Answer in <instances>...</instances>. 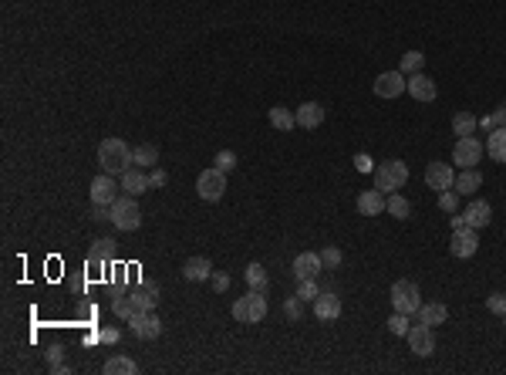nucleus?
Masks as SVG:
<instances>
[{"instance_id": "1", "label": "nucleus", "mask_w": 506, "mask_h": 375, "mask_svg": "<svg viewBox=\"0 0 506 375\" xmlns=\"http://www.w3.org/2000/svg\"><path fill=\"white\" fill-rule=\"evenodd\" d=\"M98 163H102V172H108V176H122L128 163H132V149H128V142H122V139H105L102 146H98Z\"/></svg>"}, {"instance_id": "2", "label": "nucleus", "mask_w": 506, "mask_h": 375, "mask_svg": "<svg viewBox=\"0 0 506 375\" xmlns=\"http://www.w3.org/2000/svg\"><path fill=\"white\" fill-rule=\"evenodd\" d=\"M264 315H267V297H264V291H253L250 288V294L236 297L233 318L240 325H257V321H264Z\"/></svg>"}, {"instance_id": "3", "label": "nucleus", "mask_w": 506, "mask_h": 375, "mask_svg": "<svg viewBox=\"0 0 506 375\" xmlns=\"http://www.w3.org/2000/svg\"><path fill=\"white\" fill-rule=\"evenodd\" d=\"M409 183V166L402 159H389L382 166H375V190L382 193H398Z\"/></svg>"}, {"instance_id": "4", "label": "nucleus", "mask_w": 506, "mask_h": 375, "mask_svg": "<svg viewBox=\"0 0 506 375\" xmlns=\"http://www.w3.org/2000/svg\"><path fill=\"white\" fill-rule=\"evenodd\" d=\"M108 216H112V223H115L118 230H139L142 227V209L135 203V196H118L115 203L108 207Z\"/></svg>"}, {"instance_id": "5", "label": "nucleus", "mask_w": 506, "mask_h": 375, "mask_svg": "<svg viewBox=\"0 0 506 375\" xmlns=\"http://www.w3.org/2000/svg\"><path fill=\"white\" fill-rule=\"evenodd\" d=\"M391 304H395V311H402V315H419L422 294H419V288H415L412 281H395V284H391Z\"/></svg>"}, {"instance_id": "6", "label": "nucleus", "mask_w": 506, "mask_h": 375, "mask_svg": "<svg viewBox=\"0 0 506 375\" xmlns=\"http://www.w3.org/2000/svg\"><path fill=\"white\" fill-rule=\"evenodd\" d=\"M196 193L203 196V200H209V203H216L223 193H227V172H220V169H206V172H199V179H196Z\"/></svg>"}, {"instance_id": "7", "label": "nucleus", "mask_w": 506, "mask_h": 375, "mask_svg": "<svg viewBox=\"0 0 506 375\" xmlns=\"http://www.w3.org/2000/svg\"><path fill=\"white\" fill-rule=\"evenodd\" d=\"M483 152H486V146H483L479 139L459 135V142H456V149H452V159H456L459 169H476V163L483 159Z\"/></svg>"}, {"instance_id": "8", "label": "nucleus", "mask_w": 506, "mask_h": 375, "mask_svg": "<svg viewBox=\"0 0 506 375\" xmlns=\"http://www.w3.org/2000/svg\"><path fill=\"white\" fill-rule=\"evenodd\" d=\"M128 332L135 334V338H146V341H152L162 334V321H159L152 311H135L132 318H128Z\"/></svg>"}, {"instance_id": "9", "label": "nucleus", "mask_w": 506, "mask_h": 375, "mask_svg": "<svg viewBox=\"0 0 506 375\" xmlns=\"http://www.w3.org/2000/svg\"><path fill=\"white\" fill-rule=\"evenodd\" d=\"M115 200H118L115 176H108V172H98V176L91 179V203H98V207H112Z\"/></svg>"}, {"instance_id": "10", "label": "nucleus", "mask_w": 506, "mask_h": 375, "mask_svg": "<svg viewBox=\"0 0 506 375\" xmlns=\"http://www.w3.org/2000/svg\"><path fill=\"white\" fill-rule=\"evenodd\" d=\"M371 88H375V95H378V98H398V95L409 88V78H405L402 71H382V75L375 78Z\"/></svg>"}, {"instance_id": "11", "label": "nucleus", "mask_w": 506, "mask_h": 375, "mask_svg": "<svg viewBox=\"0 0 506 375\" xmlns=\"http://www.w3.org/2000/svg\"><path fill=\"white\" fill-rule=\"evenodd\" d=\"M449 250H452V257L469 260V257L479 250V234H476L472 227H466V230H452V244H449Z\"/></svg>"}, {"instance_id": "12", "label": "nucleus", "mask_w": 506, "mask_h": 375, "mask_svg": "<svg viewBox=\"0 0 506 375\" xmlns=\"http://www.w3.org/2000/svg\"><path fill=\"white\" fill-rule=\"evenodd\" d=\"M426 183H428V190H435V193L452 190V186H456V179H452V166H449V163H428Z\"/></svg>"}, {"instance_id": "13", "label": "nucleus", "mask_w": 506, "mask_h": 375, "mask_svg": "<svg viewBox=\"0 0 506 375\" xmlns=\"http://www.w3.org/2000/svg\"><path fill=\"white\" fill-rule=\"evenodd\" d=\"M405 338H409V348H412L415 355H422V359L435 352V334H432L428 325H415V328H409Z\"/></svg>"}, {"instance_id": "14", "label": "nucleus", "mask_w": 506, "mask_h": 375, "mask_svg": "<svg viewBox=\"0 0 506 375\" xmlns=\"http://www.w3.org/2000/svg\"><path fill=\"white\" fill-rule=\"evenodd\" d=\"M115 257V240L112 237H102V240H95V247L88 253V271H105L108 267V260Z\"/></svg>"}, {"instance_id": "15", "label": "nucleus", "mask_w": 506, "mask_h": 375, "mask_svg": "<svg viewBox=\"0 0 506 375\" xmlns=\"http://www.w3.org/2000/svg\"><path fill=\"white\" fill-rule=\"evenodd\" d=\"M317 271H324L321 253L304 250V253H297V257H294V277H297V281H311V277H317Z\"/></svg>"}, {"instance_id": "16", "label": "nucleus", "mask_w": 506, "mask_h": 375, "mask_svg": "<svg viewBox=\"0 0 506 375\" xmlns=\"http://www.w3.org/2000/svg\"><path fill=\"white\" fill-rule=\"evenodd\" d=\"M415 102H435V95H439V88H435V82L428 78V75H422V71H415L412 78H409V88H405Z\"/></svg>"}, {"instance_id": "17", "label": "nucleus", "mask_w": 506, "mask_h": 375, "mask_svg": "<svg viewBox=\"0 0 506 375\" xmlns=\"http://www.w3.org/2000/svg\"><path fill=\"white\" fill-rule=\"evenodd\" d=\"M314 315H317L321 321H334V318L341 315V297L331 294V291L317 294V297H314Z\"/></svg>"}, {"instance_id": "18", "label": "nucleus", "mask_w": 506, "mask_h": 375, "mask_svg": "<svg viewBox=\"0 0 506 375\" xmlns=\"http://www.w3.org/2000/svg\"><path fill=\"white\" fill-rule=\"evenodd\" d=\"M122 190L128 193V196H142L146 190H152L149 186V176L142 172L139 166H128L125 172H122Z\"/></svg>"}, {"instance_id": "19", "label": "nucleus", "mask_w": 506, "mask_h": 375, "mask_svg": "<svg viewBox=\"0 0 506 375\" xmlns=\"http://www.w3.org/2000/svg\"><path fill=\"white\" fill-rule=\"evenodd\" d=\"M382 209H385V193L382 190H365L358 196V213L361 216H378Z\"/></svg>"}, {"instance_id": "20", "label": "nucleus", "mask_w": 506, "mask_h": 375, "mask_svg": "<svg viewBox=\"0 0 506 375\" xmlns=\"http://www.w3.org/2000/svg\"><path fill=\"white\" fill-rule=\"evenodd\" d=\"M183 277H186V281H209V277H213V264H209L206 257H189V260L183 264Z\"/></svg>"}, {"instance_id": "21", "label": "nucleus", "mask_w": 506, "mask_h": 375, "mask_svg": "<svg viewBox=\"0 0 506 375\" xmlns=\"http://www.w3.org/2000/svg\"><path fill=\"white\" fill-rule=\"evenodd\" d=\"M466 220H469L472 230H483V227H490V220H493V207H490L486 200H476V203H469Z\"/></svg>"}, {"instance_id": "22", "label": "nucleus", "mask_w": 506, "mask_h": 375, "mask_svg": "<svg viewBox=\"0 0 506 375\" xmlns=\"http://www.w3.org/2000/svg\"><path fill=\"white\" fill-rule=\"evenodd\" d=\"M294 115H297V125H301V128H317V125L324 122V109H321L317 102H304Z\"/></svg>"}, {"instance_id": "23", "label": "nucleus", "mask_w": 506, "mask_h": 375, "mask_svg": "<svg viewBox=\"0 0 506 375\" xmlns=\"http://www.w3.org/2000/svg\"><path fill=\"white\" fill-rule=\"evenodd\" d=\"M446 318H449V308L439 304V301H432V304H422V308H419V325H428V328H432V325H442Z\"/></svg>"}, {"instance_id": "24", "label": "nucleus", "mask_w": 506, "mask_h": 375, "mask_svg": "<svg viewBox=\"0 0 506 375\" xmlns=\"http://www.w3.org/2000/svg\"><path fill=\"white\" fill-rule=\"evenodd\" d=\"M132 301H135V311H156L159 288H152V284H142V288H135V291H132Z\"/></svg>"}, {"instance_id": "25", "label": "nucleus", "mask_w": 506, "mask_h": 375, "mask_svg": "<svg viewBox=\"0 0 506 375\" xmlns=\"http://www.w3.org/2000/svg\"><path fill=\"white\" fill-rule=\"evenodd\" d=\"M486 152L493 163H506V128H493L486 139Z\"/></svg>"}, {"instance_id": "26", "label": "nucleus", "mask_w": 506, "mask_h": 375, "mask_svg": "<svg viewBox=\"0 0 506 375\" xmlns=\"http://www.w3.org/2000/svg\"><path fill=\"white\" fill-rule=\"evenodd\" d=\"M479 186H483V172H476V169H463L456 176V193H463V196H472Z\"/></svg>"}, {"instance_id": "27", "label": "nucleus", "mask_w": 506, "mask_h": 375, "mask_svg": "<svg viewBox=\"0 0 506 375\" xmlns=\"http://www.w3.org/2000/svg\"><path fill=\"white\" fill-rule=\"evenodd\" d=\"M102 372L105 375H135L139 372V365H135L128 355H112V359L102 365Z\"/></svg>"}, {"instance_id": "28", "label": "nucleus", "mask_w": 506, "mask_h": 375, "mask_svg": "<svg viewBox=\"0 0 506 375\" xmlns=\"http://www.w3.org/2000/svg\"><path fill=\"white\" fill-rule=\"evenodd\" d=\"M271 125L273 128H280V132H290V128L297 125V115H294L287 105H273L271 109Z\"/></svg>"}, {"instance_id": "29", "label": "nucleus", "mask_w": 506, "mask_h": 375, "mask_svg": "<svg viewBox=\"0 0 506 375\" xmlns=\"http://www.w3.org/2000/svg\"><path fill=\"white\" fill-rule=\"evenodd\" d=\"M385 209H389L391 216H398V220H409V216H412V203H409L402 193H389V196H385Z\"/></svg>"}, {"instance_id": "30", "label": "nucleus", "mask_w": 506, "mask_h": 375, "mask_svg": "<svg viewBox=\"0 0 506 375\" xmlns=\"http://www.w3.org/2000/svg\"><path fill=\"white\" fill-rule=\"evenodd\" d=\"M243 277H246V284L253 288V291H267V271H264V264H246V271H243Z\"/></svg>"}, {"instance_id": "31", "label": "nucleus", "mask_w": 506, "mask_h": 375, "mask_svg": "<svg viewBox=\"0 0 506 375\" xmlns=\"http://www.w3.org/2000/svg\"><path fill=\"white\" fill-rule=\"evenodd\" d=\"M156 163H159L156 146H139V149H132V166L146 169V166H156Z\"/></svg>"}, {"instance_id": "32", "label": "nucleus", "mask_w": 506, "mask_h": 375, "mask_svg": "<svg viewBox=\"0 0 506 375\" xmlns=\"http://www.w3.org/2000/svg\"><path fill=\"white\" fill-rule=\"evenodd\" d=\"M112 311H115L118 318H132L135 315V301H132V294H115V301H112Z\"/></svg>"}, {"instance_id": "33", "label": "nucleus", "mask_w": 506, "mask_h": 375, "mask_svg": "<svg viewBox=\"0 0 506 375\" xmlns=\"http://www.w3.org/2000/svg\"><path fill=\"white\" fill-rule=\"evenodd\" d=\"M452 132H456V135H472V132H476V119H472L469 112H456V115H452Z\"/></svg>"}, {"instance_id": "34", "label": "nucleus", "mask_w": 506, "mask_h": 375, "mask_svg": "<svg viewBox=\"0 0 506 375\" xmlns=\"http://www.w3.org/2000/svg\"><path fill=\"white\" fill-rule=\"evenodd\" d=\"M419 68H422V51H409V54L402 58V65H398L402 75H415Z\"/></svg>"}, {"instance_id": "35", "label": "nucleus", "mask_w": 506, "mask_h": 375, "mask_svg": "<svg viewBox=\"0 0 506 375\" xmlns=\"http://www.w3.org/2000/svg\"><path fill=\"white\" fill-rule=\"evenodd\" d=\"M409 328H412V325H409V315L395 311V315L389 318V332L391 334H409Z\"/></svg>"}, {"instance_id": "36", "label": "nucleus", "mask_w": 506, "mask_h": 375, "mask_svg": "<svg viewBox=\"0 0 506 375\" xmlns=\"http://www.w3.org/2000/svg\"><path fill=\"white\" fill-rule=\"evenodd\" d=\"M284 311H287V318H290V321H297V318L304 315V301H301L297 294H290V297L284 301Z\"/></svg>"}, {"instance_id": "37", "label": "nucleus", "mask_w": 506, "mask_h": 375, "mask_svg": "<svg viewBox=\"0 0 506 375\" xmlns=\"http://www.w3.org/2000/svg\"><path fill=\"white\" fill-rule=\"evenodd\" d=\"M213 166L220 169V172H230V169H236V152H230V149H223V152H216V159H213Z\"/></svg>"}, {"instance_id": "38", "label": "nucleus", "mask_w": 506, "mask_h": 375, "mask_svg": "<svg viewBox=\"0 0 506 375\" xmlns=\"http://www.w3.org/2000/svg\"><path fill=\"white\" fill-rule=\"evenodd\" d=\"M456 207H459V193H452V190L439 193V209L442 213H456Z\"/></svg>"}, {"instance_id": "39", "label": "nucleus", "mask_w": 506, "mask_h": 375, "mask_svg": "<svg viewBox=\"0 0 506 375\" xmlns=\"http://www.w3.org/2000/svg\"><path fill=\"white\" fill-rule=\"evenodd\" d=\"M297 297H301V301H314V297H317V277L297 281Z\"/></svg>"}, {"instance_id": "40", "label": "nucleus", "mask_w": 506, "mask_h": 375, "mask_svg": "<svg viewBox=\"0 0 506 375\" xmlns=\"http://www.w3.org/2000/svg\"><path fill=\"white\" fill-rule=\"evenodd\" d=\"M486 308H490V311H493V315H500V318H506V294H490V297H486Z\"/></svg>"}, {"instance_id": "41", "label": "nucleus", "mask_w": 506, "mask_h": 375, "mask_svg": "<svg viewBox=\"0 0 506 375\" xmlns=\"http://www.w3.org/2000/svg\"><path fill=\"white\" fill-rule=\"evenodd\" d=\"M321 264H324V267H338V264H341V250H338V247H324V250H321Z\"/></svg>"}, {"instance_id": "42", "label": "nucleus", "mask_w": 506, "mask_h": 375, "mask_svg": "<svg viewBox=\"0 0 506 375\" xmlns=\"http://www.w3.org/2000/svg\"><path fill=\"white\" fill-rule=\"evenodd\" d=\"M61 359H65V348H61V345H51V348H47V362H51V369H58V365H65Z\"/></svg>"}, {"instance_id": "43", "label": "nucleus", "mask_w": 506, "mask_h": 375, "mask_svg": "<svg viewBox=\"0 0 506 375\" xmlns=\"http://www.w3.org/2000/svg\"><path fill=\"white\" fill-rule=\"evenodd\" d=\"M165 179H169V176H165V169L152 166V172H149V186H152V190H159V186H165Z\"/></svg>"}, {"instance_id": "44", "label": "nucleus", "mask_w": 506, "mask_h": 375, "mask_svg": "<svg viewBox=\"0 0 506 375\" xmlns=\"http://www.w3.org/2000/svg\"><path fill=\"white\" fill-rule=\"evenodd\" d=\"M118 338H122L118 328H98V341H105V345H115Z\"/></svg>"}, {"instance_id": "45", "label": "nucleus", "mask_w": 506, "mask_h": 375, "mask_svg": "<svg viewBox=\"0 0 506 375\" xmlns=\"http://www.w3.org/2000/svg\"><path fill=\"white\" fill-rule=\"evenodd\" d=\"M354 169H358V172H371V156L358 152V156H354Z\"/></svg>"}, {"instance_id": "46", "label": "nucleus", "mask_w": 506, "mask_h": 375, "mask_svg": "<svg viewBox=\"0 0 506 375\" xmlns=\"http://www.w3.org/2000/svg\"><path fill=\"white\" fill-rule=\"evenodd\" d=\"M227 288H230V277H227V274H216V271H213V291H227Z\"/></svg>"}, {"instance_id": "47", "label": "nucleus", "mask_w": 506, "mask_h": 375, "mask_svg": "<svg viewBox=\"0 0 506 375\" xmlns=\"http://www.w3.org/2000/svg\"><path fill=\"white\" fill-rule=\"evenodd\" d=\"M493 122H496V128H506V105L493 109Z\"/></svg>"}, {"instance_id": "48", "label": "nucleus", "mask_w": 506, "mask_h": 375, "mask_svg": "<svg viewBox=\"0 0 506 375\" xmlns=\"http://www.w3.org/2000/svg\"><path fill=\"white\" fill-rule=\"evenodd\" d=\"M91 220H112V216H108V207H98V203H91Z\"/></svg>"}, {"instance_id": "49", "label": "nucleus", "mask_w": 506, "mask_h": 375, "mask_svg": "<svg viewBox=\"0 0 506 375\" xmlns=\"http://www.w3.org/2000/svg\"><path fill=\"white\" fill-rule=\"evenodd\" d=\"M466 227H469L466 216H456V213H452V230H466Z\"/></svg>"}, {"instance_id": "50", "label": "nucleus", "mask_w": 506, "mask_h": 375, "mask_svg": "<svg viewBox=\"0 0 506 375\" xmlns=\"http://www.w3.org/2000/svg\"><path fill=\"white\" fill-rule=\"evenodd\" d=\"M479 125H483L486 132H493V128H496V122H493V115H486V119H483V122H479Z\"/></svg>"}]
</instances>
